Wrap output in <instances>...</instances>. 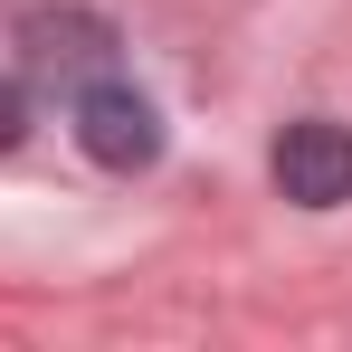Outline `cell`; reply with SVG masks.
<instances>
[{"label":"cell","instance_id":"6da1fadb","mask_svg":"<svg viewBox=\"0 0 352 352\" xmlns=\"http://www.w3.org/2000/svg\"><path fill=\"white\" fill-rule=\"evenodd\" d=\"M67 115H76V143H86V162L96 172H153L162 162V105L133 86V76H86L76 96H67Z\"/></svg>","mask_w":352,"mask_h":352},{"label":"cell","instance_id":"7a4b0ae2","mask_svg":"<svg viewBox=\"0 0 352 352\" xmlns=\"http://www.w3.org/2000/svg\"><path fill=\"white\" fill-rule=\"evenodd\" d=\"M267 172H276V190H286L295 210H343L352 200V124L295 115L276 133V153H267Z\"/></svg>","mask_w":352,"mask_h":352},{"label":"cell","instance_id":"3957f363","mask_svg":"<svg viewBox=\"0 0 352 352\" xmlns=\"http://www.w3.org/2000/svg\"><path fill=\"white\" fill-rule=\"evenodd\" d=\"M19 48H29L38 76H58L67 96H76L86 76L115 67V19H96V10H29L19 19Z\"/></svg>","mask_w":352,"mask_h":352},{"label":"cell","instance_id":"277c9868","mask_svg":"<svg viewBox=\"0 0 352 352\" xmlns=\"http://www.w3.org/2000/svg\"><path fill=\"white\" fill-rule=\"evenodd\" d=\"M19 133H29V96L0 76V153H19Z\"/></svg>","mask_w":352,"mask_h":352}]
</instances>
